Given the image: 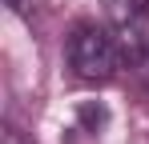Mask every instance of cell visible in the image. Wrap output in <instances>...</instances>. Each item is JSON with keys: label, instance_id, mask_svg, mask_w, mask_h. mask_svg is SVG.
Returning a JSON list of instances; mask_svg holds the SVG:
<instances>
[{"label": "cell", "instance_id": "1", "mask_svg": "<svg viewBox=\"0 0 149 144\" xmlns=\"http://www.w3.org/2000/svg\"><path fill=\"white\" fill-rule=\"evenodd\" d=\"M65 56H69V68H73L77 80H85V84H105L117 64H121V48H117V36H113V28H105V24H77L73 32H69V44H65Z\"/></svg>", "mask_w": 149, "mask_h": 144}, {"label": "cell", "instance_id": "2", "mask_svg": "<svg viewBox=\"0 0 149 144\" xmlns=\"http://www.w3.org/2000/svg\"><path fill=\"white\" fill-rule=\"evenodd\" d=\"M109 28L125 60H149V0H109Z\"/></svg>", "mask_w": 149, "mask_h": 144}, {"label": "cell", "instance_id": "3", "mask_svg": "<svg viewBox=\"0 0 149 144\" xmlns=\"http://www.w3.org/2000/svg\"><path fill=\"white\" fill-rule=\"evenodd\" d=\"M4 4H8V8H12L16 16L32 20V16H36V4H40V0H4Z\"/></svg>", "mask_w": 149, "mask_h": 144}]
</instances>
